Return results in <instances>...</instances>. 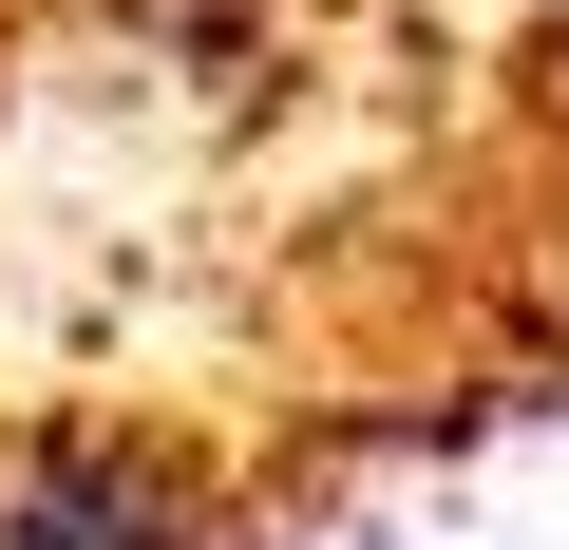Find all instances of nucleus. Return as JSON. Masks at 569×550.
<instances>
[{
    "instance_id": "1",
    "label": "nucleus",
    "mask_w": 569,
    "mask_h": 550,
    "mask_svg": "<svg viewBox=\"0 0 569 550\" xmlns=\"http://www.w3.org/2000/svg\"><path fill=\"white\" fill-rule=\"evenodd\" d=\"M0 550H209V474L133 418H20L0 437Z\"/></svg>"
}]
</instances>
